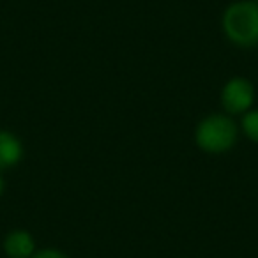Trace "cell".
Segmentation results:
<instances>
[{"instance_id":"cell-1","label":"cell","mask_w":258,"mask_h":258,"mask_svg":"<svg viewBox=\"0 0 258 258\" xmlns=\"http://www.w3.org/2000/svg\"><path fill=\"white\" fill-rule=\"evenodd\" d=\"M223 29L232 43L239 46L258 44V4L237 2L226 9L223 16Z\"/></svg>"},{"instance_id":"cell-2","label":"cell","mask_w":258,"mask_h":258,"mask_svg":"<svg viewBox=\"0 0 258 258\" xmlns=\"http://www.w3.org/2000/svg\"><path fill=\"white\" fill-rule=\"evenodd\" d=\"M237 140V127L230 118L212 115L205 118L197 129V142L207 152L228 151Z\"/></svg>"},{"instance_id":"cell-3","label":"cell","mask_w":258,"mask_h":258,"mask_svg":"<svg viewBox=\"0 0 258 258\" xmlns=\"http://www.w3.org/2000/svg\"><path fill=\"white\" fill-rule=\"evenodd\" d=\"M223 106L230 111V113H242L253 103V87L246 80H232L226 83L223 89Z\"/></svg>"},{"instance_id":"cell-4","label":"cell","mask_w":258,"mask_h":258,"mask_svg":"<svg viewBox=\"0 0 258 258\" xmlns=\"http://www.w3.org/2000/svg\"><path fill=\"white\" fill-rule=\"evenodd\" d=\"M22 154L23 149L18 138L13 137L11 133L0 131V170L16 165L22 159Z\"/></svg>"},{"instance_id":"cell-5","label":"cell","mask_w":258,"mask_h":258,"mask_svg":"<svg viewBox=\"0 0 258 258\" xmlns=\"http://www.w3.org/2000/svg\"><path fill=\"white\" fill-rule=\"evenodd\" d=\"M4 247L11 258H29L34 251V240L27 232H13L6 239Z\"/></svg>"},{"instance_id":"cell-6","label":"cell","mask_w":258,"mask_h":258,"mask_svg":"<svg viewBox=\"0 0 258 258\" xmlns=\"http://www.w3.org/2000/svg\"><path fill=\"white\" fill-rule=\"evenodd\" d=\"M242 127L246 131V135L251 138V140L258 142V111H253V113H247L242 120Z\"/></svg>"},{"instance_id":"cell-7","label":"cell","mask_w":258,"mask_h":258,"mask_svg":"<svg viewBox=\"0 0 258 258\" xmlns=\"http://www.w3.org/2000/svg\"><path fill=\"white\" fill-rule=\"evenodd\" d=\"M32 258H68L64 253H60V251H55V249H46V251H41V253H37L36 256Z\"/></svg>"},{"instance_id":"cell-8","label":"cell","mask_w":258,"mask_h":258,"mask_svg":"<svg viewBox=\"0 0 258 258\" xmlns=\"http://www.w3.org/2000/svg\"><path fill=\"white\" fill-rule=\"evenodd\" d=\"M2 191H4V180L0 179V193H2Z\"/></svg>"}]
</instances>
